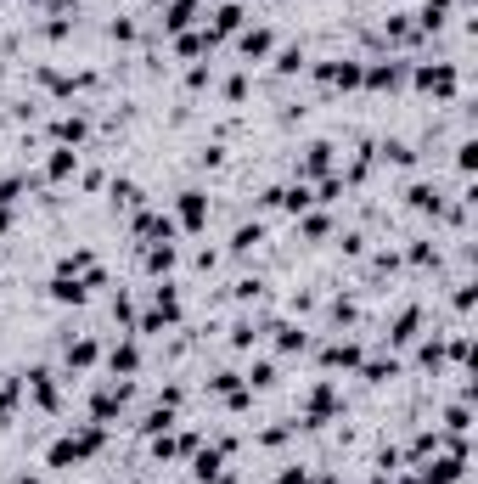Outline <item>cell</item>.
<instances>
[{"label": "cell", "instance_id": "cell-1", "mask_svg": "<svg viewBox=\"0 0 478 484\" xmlns=\"http://www.w3.org/2000/svg\"><path fill=\"white\" fill-rule=\"evenodd\" d=\"M180 214H186V226L197 231V226L209 220V214H203V192H186V203H180Z\"/></svg>", "mask_w": 478, "mask_h": 484}]
</instances>
